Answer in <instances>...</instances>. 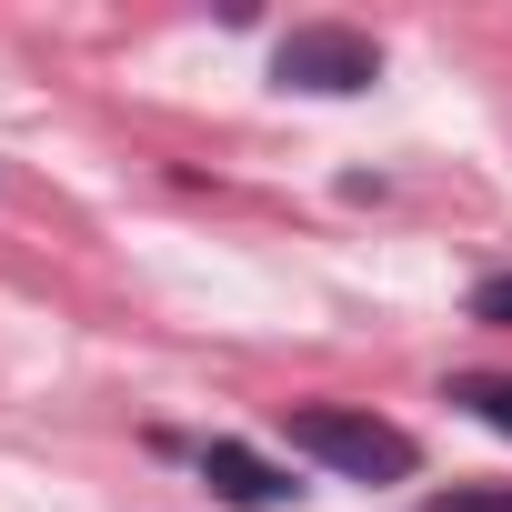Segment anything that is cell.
<instances>
[{
  "label": "cell",
  "mask_w": 512,
  "mask_h": 512,
  "mask_svg": "<svg viewBox=\"0 0 512 512\" xmlns=\"http://www.w3.org/2000/svg\"><path fill=\"white\" fill-rule=\"evenodd\" d=\"M282 442H292L302 462L342 472V482H412V472H422V442H412L402 422H382V412H352V402H302V412H282Z\"/></svg>",
  "instance_id": "1"
},
{
  "label": "cell",
  "mask_w": 512,
  "mask_h": 512,
  "mask_svg": "<svg viewBox=\"0 0 512 512\" xmlns=\"http://www.w3.org/2000/svg\"><path fill=\"white\" fill-rule=\"evenodd\" d=\"M272 81L282 91H312V101H352V91L382 81V41L352 31V21H302V31L272 41Z\"/></svg>",
  "instance_id": "2"
},
{
  "label": "cell",
  "mask_w": 512,
  "mask_h": 512,
  "mask_svg": "<svg viewBox=\"0 0 512 512\" xmlns=\"http://www.w3.org/2000/svg\"><path fill=\"white\" fill-rule=\"evenodd\" d=\"M201 482H211V502H231V512H282V502L302 492L272 452H251V442H231V432L201 442Z\"/></svg>",
  "instance_id": "3"
},
{
  "label": "cell",
  "mask_w": 512,
  "mask_h": 512,
  "mask_svg": "<svg viewBox=\"0 0 512 512\" xmlns=\"http://www.w3.org/2000/svg\"><path fill=\"white\" fill-rule=\"evenodd\" d=\"M452 402H462L482 432H502V442H512V372H462V382H452Z\"/></svg>",
  "instance_id": "4"
},
{
  "label": "cell",
  "mask_w": 512,
  "mask_h": 512,
  "mask_svg": "<svg viewBox=\"0 0 512 512\" xmlns=\"http://www.w3.org/2000/svg\"><path fill=\"white\" fill-rule=\"evenodd\" d=\"M422 512H512V482H452V492H432Z\"/></svg>",
  "instance_id": "5"
},
{
  "label": "cell",
  "mask_w": 512,
  "mask_h": 512,
  "mask_svg": "<svg viewBox=\"0 0 512 512\" xmlns=\"http://www.w3.org/2000/svg\"><path fill=\"white\" fill-rule=\"evenodd\" d=\"M472 322H492V332H512V272H492V282H472Z\"/></svg>",
  "instance_id": "6"
}]
</instances>
